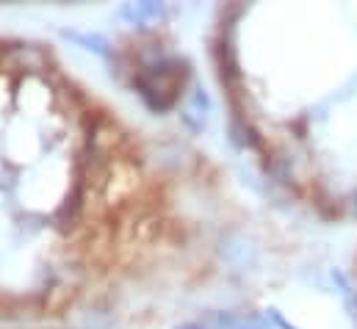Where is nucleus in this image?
Here are the masks:
<instances>
[{"mask_svg":"<svg viewBox=\"0 0 357 329\" xmlns=\"http://www.w3.org/2000/svg\"><path fill=\"white\" fill-rule=\"evenodd\" d=\"M67 36L75 39V42H81L86 50H94L97 56H105V47H108V45H105L100 36H84V33H67Z\"/></svg>","mask_w":357,"mask_h":329,"instance_id":"nucleus-3","label":"nucleus"},{"mask_svg":"<svg viewBox=\"0 0 357 329\" xmlns=\"http://www.w3.org/2000/svg\"><path fill=\"white\" fill-rule=\"evenodd\" d=\"M183 329H211V327H205V324H188V327H183Z\"/></svg>","mask_w":357,"mask_h":329,"instance_id":"nucleus-4","label":"nucleus"},{"mask_svg":"<svg viewBox=\"0 0 357 329\" xmlns=\"http://www.w3.org/2000/svg\"><path fill=\"white\" fill-rule=\"evenodd\" d=\"M161 14H164V8L158 3H128V6L119 8V17L133 22V25H144V22L161 17Z\"/></svg>","mask_w":357,"mask_h":329,"instance_id":"nucleus-1","label":"nucleus"},{"mask_svg":"<svg viewBox=\"0 0 357 329\" xmlns=\"http://www.w3.org/2000/svg\"><path fill=\"white\" fill-rule=\"evenodd\" d=\"M185 119H188V125H191L194 130L205 128V119H208V97H205L202 91H194V97H191V102H188Z\"/></svg>","mask_w":357,"mask_h":329,"instance_id":"nucleus-2","label":"nucleus"}]
</instances>
